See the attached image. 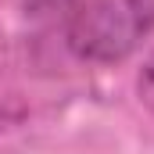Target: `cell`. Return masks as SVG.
I'll use <instances>...</instances> for the list:
<instances>
[{"label":"cell","instance_id":"2","mask_svg":"<svg viewBox=\"0 0 154 154\" xmlns=\"http://www.w3.org/2000/svg\"><path fill=\"white\" fill-rule=\"evenodd\" d=\"M82 0H25V14L39 25H61L68 32L72 18L79 14Z\"/></svg>","mask_w":154,"mask_h":154},{"label":"cell","instance_id":"1","mask_svg":"<svg viewBox=\"0 0 154 154\" xmlns=\"http://www.w3.org/2000/svg\"><path fill=\"white\" fill-rule=\"evenodd\" d=\"M151 29L154 0H82L65 36L75 57L111 65L129 57Z\"/></svg>","mask_w":154,"mask_h":154},{"label":"cell","instance_id":"3","mask_svg":"<svg viewBox=\"0 0 154 154\" xmlns=\"http://www.w3.org/2000/svg\"><path fill=\"white\" fill-rule=\"evenodd\" d=\"M136 93H140V100L147 108H154V50H151V57L143 61L140 75H136Z\"/></svg>","mask_w":154,"mask_h":154}]
</instances>
